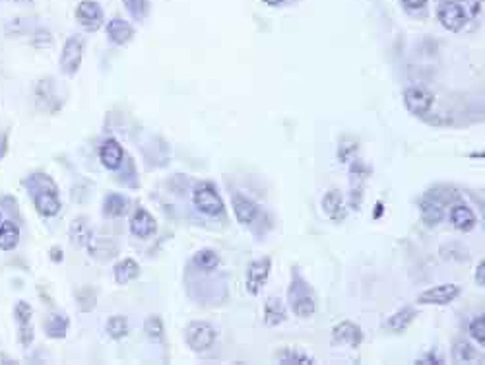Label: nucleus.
<instances>
[{"instance_id": "1", "label": "nucleus", "mask_w": 485, "mask_h": 365, "mask_svg": "<svg viewBox=\"0 0 485 365\" xmlns=\"http://www.w3.org/2000/svg\"><path fill=\"white\" fill-rule=\"evenodd\" d=\"M286 305L297 319H310L317 313V293L297 266L291 268V278H289L288 292H286Z\"/></svg>"}, {"instance_id": "2", "label": "nucleus", "mask_w": 485, "mask_h": 365, "mask_svg": "<svg viewBox=\"0 0 485 365\" xmlns=\"http://www.w3.org/2000/svg\"><path fill=\"white\" fill-rule=\"evenodd\" d=\"M192 206L206 218H219L226 214V202L221 193L210 181L198 183L192 190Z\"/></svg>"}, {"instance_id": "3", "label": "nucleus", "mask_w": 485, "mask_h": 365, "mask_svg": "<svg viewBox=\"0 0 485 365\" xmlns=\"http://www.w3.org/2000/svg\"><path fill=\"white\" fill-rule=\"evenodd\" d=\"M185 344L195 354H206L217 342L216 326L208 321H190L185 326Z\"/></svg>"}, {"instance_id": "4", "label": "nucleus", "mask_w": 485, "mask_h": 365, "mask_svg": "<svg viewBox=\"0 0 485 365\" xmlns=\"http://www.w3.org/2000/svg\"><path fill=\"white\" fill-rule=\"evenodd\" d=\"M435 16L441 28L451 33H460L470 21V12L458 0H441L435 8Z\"/></svg>"}, {"instance_id": "5", "label": "nucleus", "mask_w": 485, "mask_h": 365, "mask_svg": "<svg viewBox=\"0 0 485 365\" xmlns=\"http://www.w3.org/2000/svg\"><path fill=\"white\" fill-rule=\"evenodd\" d=\"M83 61V37L80 33H72L66 37V41L62 45L61 59H59V68L64 76L74 78Z\"/></svg>"}, {"instance_id": "6", "label": "nucleus", "mask_w": 485, "mask_h": 365, "mask_svg": "<svg viewBox=\"0 0 485 365\" xmlns=\"http://www.w3.org/2000/svg\"><path fill=\"white\" fill-rule=\"evenodd\" d=\"M369 175H371L369 166L365 161H362L359 157H353L350 161V199H348L350 210L359 212V208H362L365 185L369 181Z\"/></svg>"}, {"instance_id": "7", "label": "nucleus", "mask_w": 485, "mask_h": 365, "mask_svg": "<svg viewBox=\"0 0 485 365\" xmlns=\"http://www.w3.org/2000/svg\"><path fill=\"white\" fill-rule=\"evenodd\" d=\"M270 272H272V257H260L248 262L245 270V290L248 295L258 297L262 293L268 284Z\"/></svg>"}, {"instance_id": "8", "label": "nucleus", "mask_w": 485, "mask_h": 365, "mask_svg": "<svg viewBox=\"0 0 485 365\" xmlns=\"http://www.w3.org/2000/svg\"><path fill=\"white\" fill-rule=\"evenodd\" d=\"M74 18L82 30L90 33L99 32L105 26V10L97 0H80L74 10Z\"/></svg>"}, {"instance_id": "9", "label": "nucleus", "mask_w": 485, "mask_h": 365, "mask_svg": "<svg viewBox=\"0 0 485 365\" xmlns=\"http://www.w3.org/2000/svg\"><path fill=\"white\" fill-rule=\"evenodd\" d=\"M402 101L406 111L413 117H419L424 119L425 115L431 113L435 103V95L425 90V88H419V86H408L406 90L402 92Z\"/></svg>"}, {"instance_id": "10", "label": "nucleus", "mask_w": 485, "mask_h": 365, "mask_svg": "<svg viewBox=\"0 0 485 365\" xmlns=\"http://www.w3.org/2000/svg\"><path fill=\"white\" fill-rule=\"evenodd\" d=\"M462 295V286L458 284H439L433 286L429 290L417 295V305H435V307H444V305H451L453 302H456L458 297Z\"/></svg>"}, {"instance_id": "11", "label": "nucleus", "mask_w": 485, "mask_h": 365, "mask_svg": "<svg viewBox=\"0 0 485 365\" xmlns=\"http://www.w3.org/2000/svg\"><path fill=\"white\" fill-rule=\"evenodd\" d=\"M330 340L334 346H348V348L357 350L363 344V340H365V333H363V328L357 323L344 319V321L332 326Z\"/></svg>"}, {"instance_id": "12", "label": "nucleus", "mask_w": 485, "mask_h": 365, "mask_svg": "<svg viewBox=\"0 0 485 365\" xmlns=\"http://www.w3.org/2000/svg\"><path fill=\"white\" fill-rule=\"evenodd\" d=\"M320 208L324 212V216L336 226L344 224L348 218V202L340 188H328L324 197L320 199Z\"/></svg>"}, {"instance_id": "13", "label": "nucleus", "mask_w": 485, "mask_h": 365, "mask_svg": "<svg viewBox=\"0 0 485 365\" xmlns=\"http://www.w3.org/2000/svg\"><path fill=\"white\" fill-rule=\"evenodd\" d=\"M128 230H130V235L136 239H150L157 233V219L144 206H136L132 216H130V221H128Z\"/></svg>"}, {"instance_id": "14", "label": "nucleus", "mask_w": 485, "mask_h": 365, "mask_svg": "<svg viewBox=\"0 0 485 365\" xmlns=\"http://www.w3.org/2000/svg\"><path fill=\"white\" fill-rule=\"evenodd\" d=\"M97 156H99L101 166H103L107 171H111V173L123 169L124 161H126V154H124L123 144H121L117 138H105L103 142H101V146H99Z\"/></svg>"}, {"instance_id": "15", "label": "nucleus", "mask_w": 485, "mask_h": 365, "mask_svg": "<svg viewBox=\"0 0 485 365\" xmlns=\"http://www.w3.org/2000/svg\"><path fill=\"white\" fill-rule=\"evenodd\" d=\"M105 33L107 39L117 45V47H124L132 41L136 37V28L128 20H124L121 16H115L109 21H105Z\"/></svg>"}, {"instance_id": "16", "label": "nucleus", "mask_w": 485, "mask_h": 365, "mask_svg": "<svg viewBox=\"0 0 485 365\" xmlns=\"http://www.w3.org/2000/svg\"><path fill=\"white\" fill-rule=\"evenodd\" d=\"M231 208H233L235 219L241 226H253L257 221L258 214H260V206L243 193H233L231 195Z\"/></svg>"}, {"instance_id": "17", "label": "nucleus", "mask_w": 485, "mask_h": 365, "mask_svg": "<svg viewBox=\"0 0 485 365\" xmlns=\"http://www.w3.org/2000/svg\"><path fill=\"white\" fill-rule=\"evenodd\" d=\"M288 315V305H286V302H284L281 297H278V295H270V297H266L264 309H262V321H264L266 326L276 328L279 324H284L289 319Z\"/></svg>"}, {"instance_id": "18", "label": "nucleus", "mask_w": 485, "mask_h": 365, "mask_svg": "<svg viewBox=\"0 0 485 365\" xmlns=\"http://www.w3.org/2000/svg\"><path fill=\"white\" fill-rule=\"evenodd\" d=\"M448 221L453 224V228L456 231H462V233H470L477 228V216L475 212L468 204H453L448 210Z\"/></svg>"}, {"instance_id": "19", "label": "nucleus", "mask_w": 485, "mask_h": 365, "mask_svg": "<svg viewBox=\"0 0 485 365\" xmlns=\"http://www.w3.org/2000/svg\"><path fill=\"white\" fill-rule=\"evenodd\" d=\"M86 249H88L92 259L99 262L113 261L115 257H119V253H121V247L113 237H95V235L90 239Z\"/></svg>"}, {"instance_id": "20", "label": "nucleus", "mask_w": 485, "mask_h": 365, "mask_svg": "<svg viewBox=\"0 0 485 365\" xmlns=\"http://www.w3.org/2000/svg\"><path fill=\"white\" fill-rule=\"evenodd\" d=\"M417 317H419V311H417L413 305H404V307H400L398 311H394V313L386 319L384 328L393 334H404L415 321H417Z\"/></svg>"}, {"instance_id": "21", "label": "nucleus", "mask_w": 485, "mask_h": 365, "mask_svg": "<svg viewBox=\"0 0 485 365\" xmlns=\"http://www.w3.org/2000/svg\"><path fill=\"white\" fill-rule=\"evenodd\" d=\"M31 200H33V206L37 210V214L43 218H55L61 214L62 202L59 190H43L37 195H31Z\"/></svg>"}, {"instance_id": "22", "label": "nucleus", "mask_w": 485, "mask_h": 365, "mask_svg": "<svg viewBox=\"0 0 485 365\" xmlns=\"http://www.w3.org/2000/svg\"><path fill=\"white\" fill-rule=\"evenodd\" d=\"M140 262L132 257H124L121 261L115 262L113 266V280L117 286H126L140 278Z\"/></svg>"}, {"instance_id": "23", "label": "nucleus", "mask_w": 485, "mask_h": 365, "mask_svg": "<svg viewBox=\"0 0 485 365\" xmlns=\"http://www.w3.org/2000/svg\"><path fill=\"white\" fill-rule=\"evenodd\" d=\"M92 221L86 218V216H78L70 221V228H68V239L72 243L76 249H86L88 243L93 237Z\"/></svg>"}, {"instance_id": "24", "label": "nucleus", "mask_w": 485, "mask_h": 365, "mask_svg": "<svg viewBox=\"0 0 485 365\" xmlns=\"http://www.w3.org/2000/svg\"><path fill=\"white\" fill-rule=\"evenodd\" d=\"M68 326H70V319L66 313H49L45 317L43 321V333L47 338L51 340H62L66 338V333H68Z\"/></svg>"}, {"instance_id": "25", "label": "nucleus", "mask_w": 485, "mask_h": 365, "mask_svg": "<svg viewBox=\"0 0 485 365\" xmlns=\"http://www.w3.org/2000/svg\"><path fill=\"white\" fill-rule=\"evenodd\" d=\"M419 218L427 228H437L446 218V212H444V206L439 200L425 197V199L419 200Z\"/></svg>"}, {"instance_id": "26", "label": "nucleus", "mask_w": 485, "mask_h": 365, "mask_svg": "<svg viewBox=\"0 0 485 365\" xmlns=\"http://www.w3.org/2000/svg\"><path fill=\"white\" fill-rule=\"evenodd\" d=\"M20 226L14 219H2V224H0V250H4V253L14 250L20 243Z\"/></svg>"}, {"instance_id": "27", "label": "nucleus", "mask_w": 485, "mask_h": 365, "mask_svg": "<svg viewBox=\"0 0 485 365\" xmlns=\"http://www.w3.org/2000/svg\"><path fill=\"white\" fill-rule=\"evenodd\" d=\"M192 264L202 272H216L221 266V257L212 247H202L192 255Z\"/></svg>"}, {"instance_id": "28", "label": "nucleus", "mask_w": 485, "mask_h": 365, "mask_svg": "<svg viewBox=\"0 0 485 365\" xmlns=\"http://www.w3.org/2000/svg\"><path fill=\"white\" fill-rule=\"evenodd\" d=\"M103 216L109 219L123 218L128 212V199L121 193H109L103 199Z\"/></svg>"}, {"instance_id": "29", "label": "nucleus", "mask_w": 485, "mask_h": 365, "mask_svg": "<svg viewBox=\"0 0 485 365\" xmlns=\"http://www.w3.org/2000/svg\"><path fill=\"white\" fill-rule=\"evenodd\" d=\"M276 362L281 365H313L317 364V359L313 357L310 354H307V352H303V350H295V348H281V350H278L276 352Z\"/></svg>"}, {"instance_id": "30", "label": "nucleus", "mask_w": 485, "mask_h": 365, "mask_svg": "<svg viewBox=\"0 0 485 365\" xmlns=\"http://www.w3.org/2000/svg\"><path fill=\"white\" fill-rule=\"evenodd\" d=\"M475 357H477V350H475V346L470 340L456 338L455 342H453V348H451L453 364H470V362H474Z\"/></svg>"}, {"instance_id": "31", "label": "nucleus", "mask_w": 485, "mask_h": 365, "mask_svg": "<svg viewBox=\"0 0 485 365\" xmlns=\"http://www.w3.org/2000/svg\"><path fill=\"white\" fill-rule=\"evenodd\" d=\"M105 333H107V336H109L111 340L119 342V340H123V338L128 336V333H130V323H128V319H126L124 315H111V317L105 321Z\"/></svg>"}, {"instance_id": "32", "label": "nucleus", "mask_w": 485, "mask_h": 365, "mask_svg": "<svg viewBox=\"0 0 485 365\" xmlns=\"http://www.w3.org/2000/svg\"><path fill=\"white\" fill-rule=\"evenodd\" d=\"M23 187L28 188L30 195H37L43 190H59L55 179L47 173H31L30 177L23 179Z\"/></svg>"}, {"instance_id": "33", "label": "nucleus", "mask_w": 485, "mask_h": 365, "mask_svg": "<svg viewBox=\"0 0 485 365\" xmlns=\"http://www.w3.org/2000/svg\"><path fill=\"white\" fill-rule=\"evenodd\" d=\"M142 331H144L148 340L164 342V338H166V323H164L161 315H148L144 319V324H142Z\"/></svg>"}, {"instance_id": "34", "label": "nucleus", "mask_w": 485, "mask_h": 365, "mask_svg": "<svg viewBox=\"0 0 485 365\" xmlns=\"http://www.w3.org/2000/svg\"><path fill=\"white\" fill-rule=\"evenodd\" d=\"M76 305L82 313H92L97 305V292L90 288V286H83L76 292Z\"/></svg>"}, {"instance_id": "35", "label": "nucleus", "mask_w": 485, "mask_h": 365, "mask_svg": "<svg viewBox=\"0 0 485 365\" xmlns=\"http://www.w3.org/2000/svg\"><path fill=\"white\" fill-rule=\"evenodd\" d=\"M123 4L135 21H144L150 14V0H123Z\"/></svg>"}, {"instance_id": "36", "label": "nucleus", "mask_w": 485, "mask_h": 365, "mask_svg": "<svg viewBox=\"0 0 485 365\" xmlns=\"http://www.w3.org/2000/svg\"><path fill=\"white\" fill-rule=\"evenodd\" d=\"M336 154H338V159L342 164H350L353 157H357V140L351 136H344L338 144Z\"/></svg>"}, {"instance_id": "37", "label": "nucleus", "mask_w": 485, "mask_h": 365, "mask_svg": "<svg viewBox=\"0 0 485 365\" xmlns=\"http://www.w3.org/2000/svg\"><path fill=\"white\" fill-rule=\"evenodd\" d=\"M468 333H470V338L474 340V344L485 346V317L484 315H477V317H474V319L468 323Z\"/></svg>"}, {"instance_id": "38", "label": "nucleus", "mask_w": 485, "mask_h": 365, "mask_svg": "<svg viewBox=\"0 0 485 365\" xmlns=\"http://www.w3.org/2000/svg\"><path fill=\"white\" fill-rule=\"evenodd\" d=\"M33 319V307L28 302H18L14 305V321L16 324L31 323Z\"/></svg>"}, {"instance_id": "39", "label": "nucleus", "mask_w": 485, "mask_h": 365, "mask_svg": "<svg viewBox=\"0 0 485 365\" xmlns=\"http://www.w3.org/2000/svg\"><path fill=\"white\" fill-rule=\"evenodd\" d=\"M33 338H35V333H33V324L31 323H21L18 324V342H20L21 348H30L33 344Z\"/></svg>"}, {"instance_id": "40", "label": "nucleus", "mask_w": 485, "mask_h": 365, "mask_svg": "<svg viewBox=\"0 0 485 365\" xmlns=\"http://www.w3.org/2000/svg\"><path fill=\"white\" fill-rule=\"evenodd\" d=\"M400 4H402V8L406 12H410V14H417V12H422L427 8L429 0H400Z\"/></svg>"}, {"instance_id": "41", "label": "nucleus", "mask_w": 485, "mask_h": 365, "mask_svg": "<svg viewBox=\"0 0 485 365\" xmlns=\"http://www.w3.org/2000/svg\"><path fill=\"white\" fill-rule=\"evenodd\" d=\"M417 364H422V365H427V364L441 365V364H444V359L441 357V355L437 354V350H431V352H427V354L422 355V357L417 359Z\"/></svg>"}, {"instance_id": "42", "label": "nucleus", "mask_w": 485, "mask_h": 365, "mask_svg": "<svg viewBox=\"0 0 485 365\" xmlns=\"http://www.w3.org/2000/svg\"><path fill=\"white\" fill-rule=\"evenodd\" d=\"M474 276H475V284H477V288H485V261L477 262Z\"/></svg>"}, {"instance_id": "43", "label": "nucleus", "mask_w": 485, "mask_h": 365, "mask_svg": "<svg viewBox=\"0 0 485 365\" xmlns=\"http://www.w3.org/2000/svg\"><path fill=\"white\" fill-rule=\"evenodd\" d=\"M49 259H51L55 264H61V262L64 261V250L55 245V247H51V250H49Z\"/></svg>"}, {"instance_id": "44", "label": "nucleus", "mask_w": 485, "mask_h": 365, "mask_svg": "<svg viewBox=\"0 0 485 365\" xmlns=\"http://www.w3.org/2000/svg\"><path fill=\"white\" fill-rule=\"evenodd\" d=\"M382 212H384V204H382L381 200H379V202L375 204V212H373V218H375V219H381Z\"/></svg>"}, {"instance_id": "45", "label": "nucleus", "mask_w": 485, "mask_h": 365, "mask_svg": "<svg viewBox=\"0 0 485 365\" xmlns=\"http://www.w3.org/2000/svg\"><path fill=\"white\" fill-rule=\"evenodd\" d=\"M260 2H264L270 8H279V6H284L286 0H260Z\"/></svg>"}, {"instance_id": "46", "label": "nucleus", "mask_w": 485, "mask_h": 365, "mask_svg": "<svg viewBox=\"0 0 485 365\" xmlns=\"http://www.w3.org/2000/svg\"><path fill=\"white\" fill-rule=\"evenodd\" d=\"M468 157H472V159H484V152H470Z\"/></svg>"}, {"instance_id": "47", "label": "nucleus", "mask_w": 485, "mask_h": 365, "mask_svg": "<svg viewBox=\"0 0 485 365\" xmlns=\"http://www.w3.org/2000/svg\"><path fill=\"white\" fill-rule=\"evenodd\" d=\"M4 152H6V144H4V140H0V157L4 156Z\"/></svg>"}, {"instance_id": "48", "label": "nucleus", "mask_w": 485, "mask_h": 365, "mask_svg": "<svg viewBox=\"0 0 485 365\" xmlns=\"http://www.w3.org/2000/svg\"><path fill=\"white\" fill-rule=\"evenodd\" d=\"M2 219L4 218H2V210H0V224H2Z\"/></svg>"}]
</instances>
